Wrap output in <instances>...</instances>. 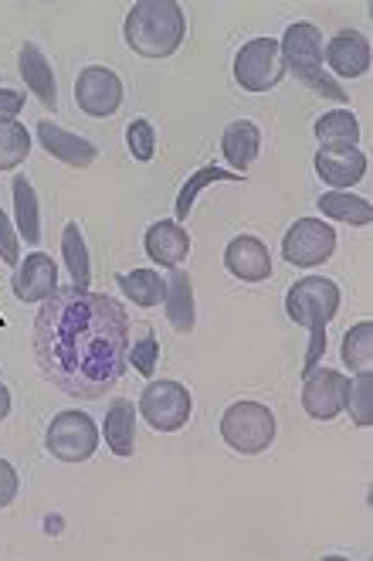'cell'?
<instances>
[{"label":"cell","mask_w":373,"mask_h":561,"mask_svg":"<svg viewBox=\"0 0 373 561\" xmlns=\"http://www.w3.org/2000/svg\"><path fill=\"white\" fill-rule=\"evenodd\" d=\"M347 388H350L347 375H339L333 368H313L302 381V409L319 422H329L347 409Z\"/></svg>","instance_id":"cell-11"},{"label":"cell","mask_w":373,"mask_h":561,"mask_svg":"<svg viewBox=\"0 0 373 561\" xmlns=\"http://www.w3.org/2000/svg\"><path fill=\"white\" fill-rule=\"evenodd\" d=\"M119 289L126 293V300H132L136 307H160L163 304V276L153 270H136V273H123L119 276Z\"/></svg>","instance_id":"cell-26"},{"label":"cell","mask_w":373,"mask_h":561,"mask_svg":"<svg viewBox=\"0 0 373 561\" xmlns=\"http://www.w3.org/2000/svg\"><path fill=\"white\" fill-rule=\"evenodd\" d=\"M0 262H8V266H21V242H18L4 211H0Z\"/></svg>","instance_id":"cell-33"},{"label":"cell","mask_w":373,"mask_h":561,"mask_svg":"<svg viewBox=\"0 0 373 561\" xmlns=\"http://www.w3.org/2000/svg\"><path fill=\"white\" fill-rule=\"evenodd\" d=\"M14 296L21 304H45L58 293V270H55V259L45 252H34L27 255V262H21L14 283H11Z\"/></svg>","instance_id":"cell-12"},{"label":"cell","mask_w":373,"mask_h":561,"mask_svg":"<svg viewBox=\"0 0 373 561\" xmlns=\"http://www.w3.org/2000/svg\"><path fill=\"white\" fill-rule=\"evenodd\" d=\"M38 144L48 150V157L68 163V168H89V163L95 160V153H98L92 140L68 134V129H61L51 119H42L38 123Z\"/></svg>","instance_id":"cell-18"},{"label":"cell","mask_w":373,"mask_h":561,"mask_svg":"<svg viewBox=\"0 0 373 561\" xmlns=\"http://www.w3.org/2000/svg\"><path fill=\"white\" fill-rule=\"evenodd\" d=\"M221 439L242 456H258L276 439V415L261 402H234L221 415Z\"/></svg>","instance_id":"cell-5"},{"label":"cell","mask_w":373,"mask_h":561,"mask_svg":"<svg viewBox=\"0 0 373 561\" xmlns=\"http://www.w3.org/2000/svg\"><path fill=\"white\" fill-rule=\"evenodd\" d=\"M221 150H224V160L231 163V168L245 178V171L255 163L258 150H261V134L258 126L252 119H234L224 137H221Z\"/></svg>","instance_id":"cell-20"},{"label":"cell","mask_w":373,"mask_h":561,"mask_svg":"<svg viewBox=\"0 0 373 561\" xmlns=\"http://www.w3.org/2000/svg\"><path fill=\"white\" fill-rule=\"evenodd\" d=\"M45 446L61 463H85L98 449V428L85 412H58L45 433Z\"/></svg>","instance_id":"cell-7"},{"label":"cell","mask_w":373,"mask_h":561,"mask_svg":"<svg viewBox=\"0 0 373 561\" xmlns=\"http://www.w3.org/2000/svg\"><path fill=\"white\" fill-rule=\"evenodd\" d=\"M347 412L353 415V422L360 428H370L373 425V375L363 371L350 381L347 388Z\"/></svg>","instance_id":"cell-30"},{"label":"cell","mask_w":373,"mask_h":561,"mask_svg":"<svg viewBox=\"0 0 373 561\" xmlns=\"http://www.w3.org/2000/svg\"><path fill=\"white\" fill-rule=\"evenodd\" d=\"M313 134L323 147L329 150H339V147H357L360 140V123L350 110H336V113H326L316 119Z\"/></svg>","instance_id":"cell-25"},{"label":"cell","mask_w":373,"mask_h":561,"mask_svg":"<svg viewBox=\"0 0 373 561\" xmlns=\"http://www.w3.org/2000/svg\"><path fill=\"white\" fill-rule=\"evenodd\" d=\"M163 307H166V320L177 334H190L194 330V286L190 276L184 270H170V276L163 279Z\"/></svg>","instance_id":"cell-19"},{"label":"cell","mask_w":373,"mask_h":561,"mask_svg":"<svg viewBox=\"0 0 373 561\" xmlns=\"http://www.w3.org/2000/svg\"><path fill=\"white\" fill-rule=\"evenodd\" d=\"M126 147H129L132 160H140V163L153 160V153H156V134H153L150 119H132L129 123V129H126Z\"/></svg>","instance_id":"cell-31"},{"label":"cell","mask_w":373,"mask_h":561,"mask_svg":"<svg viewBox=\"0 0 373 561\" xmlns=\"http://www.w3.org/2000/svg\"><path fill=\"white\" fill-rule=\"evenodd\" d=\"M194 399L180 381H150L140 394V415L156 433H177L190 422Z\"/></svg>","instance_id":"cell-8"},{"label":"cell","mask_w":373,"mask_h":561,"mask_svg":"<svg viewBox=\"0 0 373 561\" xmlns=\"http://www.w3.org/2000/svg\"><path fill=\"white\" fill-rule=\"evenodd\" d=\"M224 266L231 276H237L242 283H265L271 279V255L265 249V242H258L255 236H237L228 242L224 249Z\"/></svg>","instance_id":"cell-13"},{"label":"cell","mask_w":373,"mask_h":561,"mask_svg":"<svg viewBox=\"0 0 373 561\" xmlns=\"http://www.w3.org/2000/svg\"><path fill=\"white\" fill-rule=\"evenodd\" d=\"M31 153V137L27 126L18 119H0V171H14Z\"/></svg>","instance_id":"cell-28"},{"label":"cell","mask_w":373,"mask_h":561,"mask_svg":"<svg viewBox=\"0 0 373 561\" xmlns=\"http://www.w3.org/2000/svg\"><path fill=\"white\" fill-rule=\"evenodd\" d=\"M156 360H160V341H156L153 334L140 337V341L132 344V351H126V365H132V368L140 371L143 378H150V375H153Z\"/></svg>","instance_id":"cell-32"},{"label":"cell","mask_w":373,"mask_h":561,"mask_svg":"<svg viewBox=\"0 0 373 561\" xmlns=\"http://www.w3.org/2000/svg\"><path fill=\"white\" fill-rule=\"evenodd\" d=\"M184 8L177 0H136L126 14L123 38L126 45L143 58H166L184 42Z\"/></svg>","instance_id":"cell-2"},{"label":"cell","mask_w":373,"mask_h":561,"mask_svg":"<svg viewBox=\"0 0 373 561\" xmlns=\"http://www.w3.org/2000/svg\"><path fill=\"white\" fill-rule=\"evenodd\" d=\"M316 174H319L323 184H329L336 191H347L357 181H363V174H366V153L357 150V147H339V150L323 147L316 153Z\"/></svg>","instance_id":"cell-15"},{"label":"cell","mask_w":373,"mask_h":561,"mask_svg":"<svg viewBox=\"0 0 373 561\" xmlns=\"http://www.w3.org/2000/svg\"><path fill=\"white\" fill-rule=\"evenodd\" d=\"M129 351V317L113 296L58 289L34 320V360L68 399L98 402L119 385Z\"/></svg>","instance_id":"cell-1"},{"label":"cell","mask_w":373,"mask_h":561,"mask_svg":"<svg viewBox=\"0 0 373 561\" xmlns=\"http://www.w3.org/2000/svg\"><path fill=\"white\" fill-rule=\"evenodd\" d=\"M14 218H18V236L27 245L42 242V215H38V194H34V184L18 174L14 178Z\"/></svg>","instance_id":"cell-22"},{"label":"cell","mask_w":373,"mask_h":561,"mask_svg":"<svg viewBox=\"0 0 373 561\" xmlns=\"http://www.w3.org/2000/svg\"><path fill=\"white\" fill-rule=\"evenodd\" d=\"M18 72L21 79L27 82V89L38 95V103L45 110H58V85H55V69H51V61L45 58V51L27 42L21 45L18 51Z\"/></svg>","instance_id":"cell-17"},{"label":"cell","mask_w":373,"mask_h":561,"mask_svg":"<svg viewBox=\"0 0 373 561\" xmlns=\"http://www.w3.org/2000/svg\"><path fill=\"white\" fill-rule=\"evenodd\" d=\"M102 433H106V443H109V453L116 456H132L136 453V409L132 402L119 399L109 405V415L102 422Z\"/></svg>","instance_id":"cell-21"},{"label":"cell","mask_w":373,"mask_h":561,"mask_svg":"<svg viewBox=\"0 0 373 561\" xmlns=\"http://www.w3.org/2000/svg\"><path fill=\"white\" fill-rule=\"evenodd\" d=\"M336 310H339V286L333 279L305 276L289 289V296H285L289 320L310 330V351H305L302 375H310L319 365V357L326 351V327L336 317Z\"/></svg>","instance_id":"cell-3"},{"label":"cell","mask_w":373,"mask_h":561,"mask_svg":"<svg viewBox=\"0 0 373 561\" xmlns=\"http://www.w3.org/2000/svg\"><path fill=\"white\" fill-rule=\"evenodd\" d=\"M14 497H18V473L8 459H0V511L11 507Z\"/></svg>","instance_id":"cell-35"},{"label":"cell","mask_w":373,"mask_h":561,"mask_svg":"<svg viewBox=\"0 0 373 561\" xmlns=\"http://www.w3.org/2000/svg\"><path fill=\"white\" fill-rule=\"evenodd\" d=\"M285 76L279 38H252L234 55V82L245 92H271Z\"/></svg>","instance_id":"cell-6"},{"label":"cell","mask_w":373,"mask_h":561,"mask_svg":"<svg viewBox=\"0 0 373 561\" xmlns=\"http://www.w3.org/2000/svg\"><path fill=\"white\" fill-rule=\"evenodd\" d=\"M24 110V92L0 82V119H14Z\"/></svg>","instance_id":"cell-34"},{"label":"cell","mask_w":373,"mask_h":561,"mask_svg":"<svg viewBox=\"0 0 373 561\" xmlns=\"http://www.w3.org/2000/svg\"><path fill=\"white\" fill-rule=\"evenodd\" d=\"M75 103L92 119H109L123 106V82L106 65H89L75 79Z\"/></svg>","instance_id":"cell-10"},{"label":"cell","mask_w":373,"mask_h":561,"mask_svg":"<svg viewBox=\"0 0 373 561\" xmlns=\"http://www.w3.org/2000/svg\"><path fill=\"white\" fill-rule=\"evenodd\" d=\"M61 255H65V266L72 273L75 289H89L92 283V262H89V245L82 236V225L79 221H68L65 232H61Z\"/></svg>","instance_id":"cell-24"},{"label":"cell","mask_w":373,"mask_h":561,"mask_svg":"<svg viewBox=\"0 0 373 561\" xmlns=\"http://www.w3.org/2000/svg\"><path fill=\"white\" fill-rule=\"evenodd\" d=\"M282 48V61H285V72H292L302 85H310L316 95H326L333 103L343 106L350 92H343L336 79H329L326 72V61H323V35L319 27L310 24V21H299V24H289L285 35L279 42Z\"/></svg>","instance_id":"cell-4"},{"label":"cell","mask_w":373,"mask_h":561,"mask_svg":"<svg viewBox=\"0 0 373 561\" xmlns=\"http://www.w3.org/2000/svg\"><path fill=\"white\" fill-rule=\"evenodd\" d=\"M218 181H242V174H228V171H221V168H203V171H197V174H190V181L180 187V194H177V205H174V221H187L190 218V208H194V202H197V194L208 187V184H218Z\"/></svg>","instance_id":"cell-29"},{"label":"cell","mask_w":373,"mask_h":561,"mask_svg":"<svg viewBox=\"0 0 373 561\" xmlns=\"http://www.w3.org/2000/svg\"><path fill=\"white\" fill-rule=\"evenodd\" d=\"M8 412H11V391H8L4 381H0V422L8 419Z\"/></svg>","instance_id":"cell-36"},{"label":"cell","mask_w":373,"mask_h":561,"mask_svg":"<svg viewBox=\"0 0 373 561\" xmlns=\"http://www.w3.org/2000/svg\"><path fill=\"white\" fill-rule=\"evenodd\" d=\"M323 61L339 79H360L370 69V42L360 35V31H339V35L329 38Z\"/></svg>","instance_id":"cell-14"},{"label":"cell","mask_w":373,"mask_h":561,"mask_svg":"<svg viewBox=\"0 0 373 561\" xmlns=\"http://www.w3.org/2000/svg\"><path fill=\"white\" fill-rule=\"evenodd\" d=\"M316 205H319L323 218H329V221H343V225H357V228H366L373 221L370 202H363L357 194H347V191H326Z\"/></svg>","instance_id":"cell-23"},{"label":"cell","mask_w":373,"mask_h":561,"mask_svg":"<svg viewBox=\"0 0 373 561\" xmlns=\"http://www.w3.org/2000/svg\"><path fill=\"white\" fill-rule=\"evenodd\" d=\"M336 252V228H329L319 218H299L285 239H282V255L289 266L299 270H316Z\"/></svg>","instance_id":"cell-9"},{"label":"cell","mask_w":373,"mask_h":561,"mask_svg":"<svg viewBox=\"0 0 373 561\" xmlns=\"http://www.w3.org/2000/svg\"><path fill=\"white\" fill-rule=\"evenodd\" d=\"M339 354H343V365L353 368L357 375L370 371L373 368V323L363 320V323L350 327L347 337H343V351Z\"/></svg>","instance_id":"cell-27"},{"label":"cell","mask_w":373,"mask_h":561,"mask_svg":"<svg viewBox=\"0 0 373 561\" xmlns=\"http://www.w3.org/2000/svg\"><path fill=\"white\" fill-rule=\"evenodd\" d=\"M147 255L156 262V266L166 270H180V262L190 255V236L180 221H153L147 228V239H143Z\"/></svg>","instance_id":"cell-16"}]
</instances>
